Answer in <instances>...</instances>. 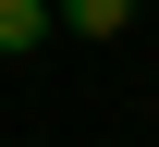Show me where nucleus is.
<instances>
[{
	"label": "nucleus",
	"instance_id": "1",
	"mask_svg": "<svg viewBox=\"0 0 159 147\" xmlns=\"http://www.w3.org/2000/svg\"><path fill=\"white\" fill-rule=\"evenodd\" d=\"M49 25H74V37H122L135 0H49Z\"/></svg>",
	"mask_w": 159,
	"mask_h": 147
},
{
	"label": "nucleus",
	"instance_id": "2",
	"mask_svg": "<svg viewBox=\"0 0 159 147\" xmlns=\"http://www.w3.org/2000/svg\"><path fill=\"white\" fill-rule=\"evenodd\" d=\"M49 37V0H0V49H37Z\"/></svg>",
	"mask_w": 159,
	"mask_h": 147
}]
</instances>
